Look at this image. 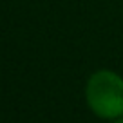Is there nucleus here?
<instances>
[{
	"instance_id": "obj_1",
	"label": "nucleus",
	"mask_w": 123,
	"mask_h": 123,
	"mask_svg": "<svg viewBox=\"0 0 123 123\" xmlns=\"http://www.w3.org/2000/svg\"><path fill=\"white\" fill-rule=\"evenodd\" d=\"M87 103L100 118L123 116V78L112 71H98L91 76L85 89Z\"/></svg>"
},
{
	"instance_id": "obj_2",
	"label": "nucleus",
	"mask_w": 123,
	"mask_h": 123,
	"mask_svg": "<svg viewBox=\"0 0 123 123\" xmlns=\"http://www.w3.org/2000/svg\"><path fill=\"white\" fill-rule=\"evenodd\" d=\"M114 123H123V119H116V121Z\"/></svg>"
}]
</instances>
